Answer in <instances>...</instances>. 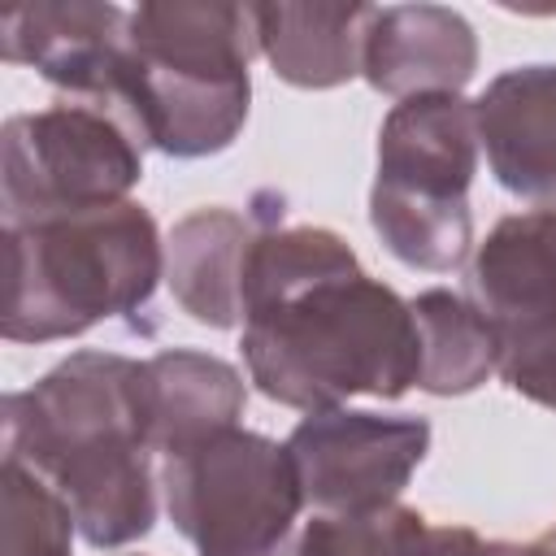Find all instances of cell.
Listing matches in <instances>:
<instances>
[{"label":"cell","mask_w":556,"mask_h":556,"mask_svg":"<svg viewBox=\"0 0 556 556\" xmlns=\"http://www.w3.org/2000/svg\"><path fill=\"white\" fill-rule=\"evenodd\" d=\"M239 348L256 391L300 413L400 400L421 369L413 304L369 278L334 230L282 226V213L248 252Z\"/></svg>","instance_id":"6da1fadb"},{"label":"cell","mask_w":556,"mask_h":556,"mask_svg":"<svg viewBox=\"0 0 556 556\" xmlns=\"http://www.w3.org/2000/svg\"><path fill=\"white\" fill-rule=\"evenodd\" d=\"M4 460L39 473L91 547L152 530L156 482L143 426V361L74 352L35 387L4 395Z\"/></svg>","instance_id":"7a4b0ae2"},{"label":"cell","mask_w":556,"mask_h":556,"mask_svg":"<svg viewBox=\"0 0 556 556\" xmlns=\"http://www.w3.org/2000/svg\"><path fill=\"white\" fill-rule=\"evenodd\" d=\"M161 274L156 217L135 200L4 226L0 334L9 343L74 339L148 308Z\"/></svg>","instance_id":"3957f363"},{"label":"cell","mask_w":556,"mask_h":556,"mask_svg":"<svg viewBox=\"0 0 556 556\" xmlns=\"http://www.w3.org/2000/svg\"><path fill=\"white\" fill-rule=\"evenodd\" d=\"M256 52V4L169 0L130 9L126 100L148 143L182 161L230 148L248 122Z\"/></svg>","instance_id":"277c9868"},{"label":"cell","mask_w":556,"mask_h":556,"mask_svg":"<svg viewBox=\"0 0 556 556\" xmlns=\"http://www.w3.org/2000/svg\"><path fill=\"white\" fill-rule=\"evenodd\" d=\"M478 113L456 91L400 100L378 130V178L369 226L387 252L413 269L447 274L469 256L478 174Z\"/></svg>","instance_id":"5b68a950"},{"label":"cell","mask_w":556,"mask_h":556,"mask_svg":"<svg viewBox=\"0 0 556 556\" xmlns=\"http://www.w3.org/2000/svg\"><path fill=\"white\" fill-rule=\"evenodd\" d=\"M148 135L122 96H56L0 135L4 226L122 204L143 178Z\"/></svg>","instance_id":"8992f818"},{"label":"cell","mask_w":556,"mask_h":556,"mask_svg":"<svg viewBox=\"0 0 556 556\" xmlns=\"http://www.w3.org/2000/svg\"><path fill=\"white\" fill-rule=\"evenodd\" d=\"M165 508L200 556H300L295 517L304 491L287 443L256 430H222L161 469Z\"/></svg>","instance_id":"52a82bcc"},{"label":"cell","mask_w":556,"mask_h":556,"mask_svg":"<svg viewBox=\"0 0 556 556\" xmlns=\"http://www.w3.org/2000/svg\"><path fill=\"white\" fill-rule=\"evenodd\" d=\"M287 452L304 504L317 513H369L395 504L408 486L430 452V421L365 408L308 413L287 434Z\"/></svg>","instance_id":"ba28073f"},{"label":"cell","mask_w":556,"mask_h":556,"mask_svg":"<svg viewBox=\"0 0 556 556\" xmlns=\"http://www.w3.org/2000/svg\"><path fill=\"white\" fill-rule=\"evenodd\" d=\"M0 56L30 65L61 96L126 100L130 13L117 4H17L0 17Z\"/></svg>","instance_id":"9c48e42d"},{"label":"cell","mask_w":556,"mask_h":556,"mask_svg":"<svg viewBox=\"0 0 556 556\" xmlns=\"http://www.w3.org/2000/svg\"><path fill=\"white\" fill-rule=\"evenodd\" d=\"M473 113L495 182L556 208V65L504 70L473 100Z\"/></svg>","instance_id":"30bf717a"},{"label":"cell","mask_w":556,"mask_h":556,"mask_svg":"<svg viewBox=\"0 0 556 556\" xmlns=\"http://www.w3.org/2000/svg\"><path fill=\"white\" fill-rule=\"evenodd\" d=\"M478 70V35L447 4H387L374 9L365 39V83L382 96L456 91Z\"/></svg>","instance_id":"8fae6325"},{"label":"cell","mask_w":556,"mask_h":556,"mask_svg":"<svg viewBox=\"0 0 556 556\" xmlns=\"http://www.w3.org/2000/svg\"><path fill=\"white\" fill-rule=\"evenodd\" d=\"M282 213V200L274 195L269 208H195L174 222L165 239V282L182 313H191L200 326L230 330L243 321V269L252 239L269 217Z\"/></svg>","instance_id":"7c38bea8"},{"label":"cell","mask_w":556,"mask_h":556,"mask_svg":"<svg viewBox=\"0 0 556 556\" xmlns=\"http://www.w3.org/2000/svg\"><path fill=\"white\" fill-rule=\"evenodd\" d=\"M248 391L230 361L195 352V348H169L143 361V426L148 447L165 460L235 430L243 417Z\"/></svg>","instance_id":"4fadbf2b"},{"label":"cell","mask_w":556,"mask_h":556,"mask_svg":"<svg viewBox=\"0 0 556 556\" xmlns=\"http://www.w3.org/2000/svg\"><path fill=\"white\" fill-rule=\"evenodd\" d=\"M374 4H256L261 56L304 91L343 87L365 70Z\"/></svg>","instance_id":"5bb4252c"},{"label":"cell","mask_w":556,"mask_h":556,"mask_svg":"<svg viewBox=\"0 0 556 556\" xmlns=\"http://www.w3.org/2000/svg\"><path fill=\"white\" fill-rule=\"evenodd\" d=\"M469 291L486 321L556 317V208L500 217L478 243Z\"/></svg>","instance_id":"9a60e30c"},{"label":"cell","mask_w":556,"mask_h":556,"mask_svg":"<svg viewBox=\"0 0 556 556\" xmlns=\"http://www.w3.org/2000/svg\"><path fill=\"white\" fill-rule=\"evenodd\" d=\"M408 304H413L417 343H421L417 387L430 395L478 391L500 365V343H495V326L486 321V313L473 300L443 291V287L421 291Z\"/></svg>","instance_id":"2e32d148"},{"label":"cell","mask_w":556,"mask_h":556,"mask_svg":"<svg viewBox=\"0 0 556 556\" xmlns=\"http://www.w3.org/2000/svg\"><path fill=\"white\" fill-rule=\"evenodd\" d=\"M469 526H434L417 508L382 504L369 513H317L300 534V556H478Z\"/></svg>","instance_id":"e0dca14e"},{"label":"cell","mask_w":556,"mask_h":556,"mask_svg":"<svg viewBox=\"0 0 556 556\" xmlns=\"http://www.w3.org/2000/svg\"><path fill=\"white\" fill-rule=\"evenodd\" d=\"M74 513L26 465L0 469V556H74Z\"/></svg>","instance_id":"ac0fdd59"},{"label":"cell","mask_w":556,"mask_h":556,"mask_svg":"<svg viewBox=\"0 0 556 556\" xmlns=\"http://www.w3.org/2000/svg\"><path fill=\"white\" fill-rule=\"evenodd\" d=\"M500 343L495 374L526 400L556 408V317L491 321Z\"/></svg>","instance_id":"d6986e66"},{"label":"cell","mask_w":556,"mask_h":556,"mask_svg":"<svg viewBox=\"0 0 556 556\" xmlns=\"http://www.w3.org/2000/svg\"><path fill=\"white\" fill-rule=\"evenodd\" d=\"M478 556H556V526H547L543 534H534V539H526V543H508V539L482 543Z\"/></svg>","instance_id":"ffe728a7"}]
</instances>
